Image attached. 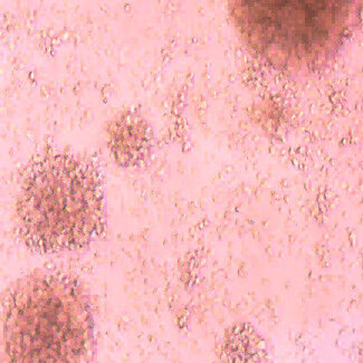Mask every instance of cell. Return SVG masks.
Segmentation results:
<instances>
[{"mask_svg":"<svg viewBox=\"0 0 363 363\" xmlns=\"http://www.w3.org/2000/svg\"><path fill=\"white\" fill-rule=\"evenodd\" d=\"M93 330L84 291L64 274L27 275L9 291L4 342L11 362H82L93 349Z\"/></svg>","mask_w":363,"mask_h":363,"instance_id":"7a4b0ae2","label":"cell"},{"mask_svg":"<svg viewBox=\"0 0 363 363\" xmlns=\"http://www.w3.org/2000/svg\"><path fill=\"white\" fill-rule=\"evenodd\" d=\"M104 196L93 164L77 155L46 152L25 169L16 201V227L33 253L82 250L104 228Z\"/></svg>","mask_w":363,"mask_h":363,"instance_id":"6da1fadb","label":"cell"},{"mask_svg":"<svg viewBox=\"0 0 363 363\" xmlns=\"http://www.w3.org/2000/svg\"><path fill=\"white\" fill-rule=\"evenodd\" d=\"M224 353L229 362H262L265 360V343L248 324H237L226 337Z\"/></svg>","mask_w":363,"mask_h":363,"instance_id":"277c9868","label":"cell"},{"mask_svg":"<svg viewBox=\"0 0 363 363\" xmlns=\"http://www.w3.org/2000/svg\"><path fill=\"white\" fill-rule=\"evenodd\" d=\"M233 17L250 48L275 65L321 63L345 36L351 1H236Z\"/></svg>","mask_w":363,"mask_h":363,"instance_id":"3957f363","label":"cell"}]
</instances>
